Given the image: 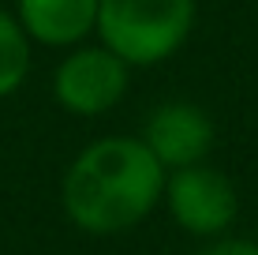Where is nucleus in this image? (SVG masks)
<instances>
[{"instance_id":"nucleus-1","label":"nucleus","mask_w":258,"mask_h":255,"mask_svg":"<svg viewBox=\"0 0 258 255\" xmlns=\"http://www.w3.org/2000/svg\"><path fill=\"white\" fill-rule=\"evenodd\" d=\"M168 173L139 135H105L83 146L60 184V203L75 229L90 236L127 233L146 222L165 195Z\"/></svg>"},{"instance_id":"nucleus-8","label":"nucleus","mask_w":258,"mask_h":255,"mask_svg":"<svg viewBox=\"0 0 258 255\" xmlns=\"http://www.w3.org/2000/svg\"><path fill=\"white\" fill-rule=\"evenodd\" d=\"M195 255H258V244L239 236H217V240H206Z\"/></svg>"},{"instance_id":"nucleus-3","label":"nucleus","mask_w":258,"mask_h":255,"mask_svg":"<svg viewBox=\"0 0 258 255\" xmlns=\"http://www.w3.org/2000/svg\"><path fill=\"white\" fill-rule=\"evenodd\" d=\"M161 203L168 207L172 222L180 225L183 233L199 236V240H217L232 229L236 222V188L232 180L221 169L199 162V165H183V169H172L165 177V195Z\"/></svg>"},{"instance_id":"nucleus-2","label":"nucleus","mask_w":258,"mask_h":255,"mask_svg":"<svg viewBox=\"0 0 258 255\" xmlns=\"http://www.w3.org/2000/svg\"><path fill=\"white\" fill-rule=\"evenodd\" d=\"M195 15V0H101L94 34L127 68H154L183 49Z\"/></svg>"},{"instance_id":"nucleus-5","label":"nucleus","mask_w":258,"mask_h":255,"mask_svg":"<svg viewBox=\"0 0 258 255\" xmlns=\"http://www.w3.org/2000/svg\"><path fill=\"white\" fill-rule=\"evenodd\" d=\"M213 120L202 105L195 101H161L142 124V146L157 158L165 173L183 169V165L206 162L213 150Z\"/></svg>"},{"instance_id":"nucleus-7","label":"nucleus","mask_w":258,"mask_h":255,"mask_svg":"<svg viewBox=\"0 0 258 255\" xmlns=\"http://www.w3.org/2000/svg\"><path fill=\"white\" fill-rule=\"evenodd\" d=\"M30 75V38L15 12L0 8V98L15 94Z\"/></svg>"},{"instance_id":"nucleus-6","label":"nucleus","mask_w":258,"mask_h":255,"mask_svg":"<svg viewBox=\"0 0 258 255\" xmlns=\"http://www.w3.org/2000/svg\"><path fill=\"white\" fill-rule=\"evenodd\" d=\"M97 4L101 0H15V19L38 45L75 49L94 34Z\"/></svg>"},{"instance_id":"nucleus-4","label":"nucleus","mask_w":258,"mask_h":255,"mask_svg":"<svg viewBox=\"0 0 258 255\" xmlns=\"http://www.w3.org/2000/svg\"><path fill=\"white\" fill-rule=\"evenodd\" d=\"M131 68L116 53L97 45H75L52 72V98L71 117H101L127 94Z\"/></svg>"}]
</instances>
